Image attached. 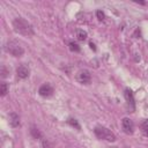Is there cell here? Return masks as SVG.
I'll list each match as a JSON object with an SVG mask.
<instances>
[{
	"instance_id": "obj_3",
	"label": "cell",
	"mask_w": 148,
	"mask_h": 148,
	"mask_svg": "<svg viewBox=\"0 0 148 148\" xmlns=\"http://www.w3.org/2000/svg\"><path fill=\"white\" fill-rule=\"evenodd\" d=\"M5 49H6V51H7L8 53H10V54L14 56V57H21V56L24 53V50H23V47L21 46V44L17 43V42H15V40H9V42L6 44Z\"/></svg>"
},
{
	"instance_id": "obj_12",
	"label": "cell",
	"mask_w": 148,
	"mask_h": 148,
	"mask_svg": "<svg viewBox=\"0 0 148 148\" xmlns=\"http://www.w3.org/2000/svg\"><path fill=\"white\" fill-rule=\"evenodd\" d=\"M67 123H68L69 125H72L73 127H75V128H77V130H80V125H79V123H77V120H76V119H73V118H69V119L67 120Z\"/></svg>"
},
{
	"instance_id": "obj_5",
	"label": "cell",
	"mask_w": 148,
	"mask_h": 148,
	"mask_svg": "<svg viewBox=\"0 0 148 148\" xmlns=\"http://www.w3.org/2000/svg\"><path fill=\"white\" fill-rule=\"evenodd\" d=\"M76 80L80 82V83H83V84H88L90 82V73L89 71L87 69H81L77 75H76Z\"/></svg>"
},
{
	"instance_id": "obj_2",
	"label": "cell",
	"mask_w": 148,
	"mask_h": 148,
	"mask_svg": "<svg viewBox=\"0 0 148 148\" xmlns=\"http://www.w3.org/2000/svg\"><path fill=\"white\" fill-rule=\"evenodd\" d=\"M95 135L98 138V139H103V140H106V141H116V135L106 127H103V126H96L95 130Z\"/></svg>"
},
{
	"instance_id": "obj_1",
	"label": "cell",
	"mask_w": 148,
	"mask_h": 148,
	"mask_svg": "<svg viewBox=\"0 0 148 148\" xmlns=\"http://www.w3.org/2000/svg\"><path fill=\"white\" fill-rule=\"evenodd\" d=\"M13 27L14 30L23 36H32L34 35V29L32 25L24 18L22 17H17L13 21Z\"/></svg>"
},
{
	"instance_id": "obj_10",
	"label": "cell",
	"mask_w": 148,
	"mask_h": 148,
	"mask_svg": "<svg viewBox=\"0 0 148 148\" xmlns=\"http://www.w3.org/2000/svg\"><path fill=\"white\" fill-rule=\"evenodd\" d=\"M141 132L143 133V135L148 136V119L142 121V124H141Z\"/></svg>"
},
{
	"instance_id": "obj_4",
	"label": "cell",
	"mask_w": 148,
	"mask_h": 148,
	"mask_svg": "<svg viewBox=\"0 0 148 148\" xmlns=\"http://www.w3.org/2000/svg\"><path fill=\"white\" fill-rule=\"evenodd\" d=\"M53 92H54L53 87H52L50 83H45V84L40 86V88H39V90H38V94H39L42 97H50V96L53 95Z\"/></svg>"
},
{
	"instance_id": "obj_15",
	"label": "cell",
	"mask_w": 148,
	"mask_h": 148,
	"mask_svg": "<svg viewBox=\"0 0 148 148\" xmlns=\"http://www.w3.org/2000/svg\"><path fill=\"white\" fill-rule=\"evenodd\" d=\"M69 49H71L72 51H74V52H79V51H80V46H79L76 43H74V42H71V43H69Z\"/></svg>"
},
{
	"instance_id": "obj_19",
	"label": "cell",
	"mask_w": 148,
	"mask_h": 148,
	"mask_svg": "<svg viewBox=\"0 0 148 148\" xmlns=\"http://www.w3.org/2000/svg\"><path fill=\"white\" fill-rule=\"evenodd\" d=\"M113 148H116V147H113Z\"/></svg>"
},
{
	"instance_id": "obj_6",
	"label": "cell",
	"mask_w": 148,
	"mask_h": 148,
	"mask_svg": "<svg viewBox=\"0 0 148 148\" xmlns=\"http://www.w3.org/2000/svg\"><path fill=\"white\" fill-rule=\"evenodd\" d=\"M121 125H123V130L126 134H132L134 131V124L130 118H123L121 120Z\"/></svg>"
},
{
	"instance_id": "obj_16",
	"label": "cell",
	"mask_w": 148,
	"mask_h": 148,
	"mask_svg": "<svg viewBox=\"0 0 148 148\" xmlns=\"http://www.w3.org/2000/svg\"><path fill=\"white\" fill-rule=\"evenodd\" d=\"M96 15H97V18H98L99 21H103L104 17H105V16H104V13H103L102 10H97V12H96Z\"/></svg>"
},
{
	"instance_id": "obj_14",
	"label": "cell",
	"mask_w": 148,
	"mask_h": 148,
	"mask_svg": "<svg viewBox=\"0 0 148 148\" xmlns=\"http://www.w3.org/2000/svg\"><path fill=\"white\" fill-rule=\"evenodd\" d=\"M8 92V84L6 82H1V96H5Z\"/></svg>"
},
{
	"instance_id": "obj_8",
	"label": "cell",
	"mask_w": 148,
	"mask_h": 148,
	"mask_svg": "<svg viewBox=\"0 0 148 148\" xmlns=\"http://www.w3.org/2000/svg\"><path fill=\"white\" fill-rule=\"evenodd\" d=\"M124 96H125V99L127 102L128 105H131L132 109H134V96H133V92L131 91V89H125V92H124Z\"/></svg>"
},
{
	"instance_id": "obj_11",
	"label": "cell",
	"mask_w": 148,
	"mask_h": 148,
	"mask_svg": "<svg viewBox=\"0 0 148 148\" xmlns=\"http://www.w3.org/2000/svg\"><path fill=\"white\" fill-rule=\"evenodd\" d=\"M76 37L79 40H84V39H87V32L83 30H79L76 34Z\"/></svg>"
},
{
	"instance_id": "obj_17",
	"label": "cell",
	"mask_w": 148,
	"mask_h": 148,
	"mask_svg": "<svg viewBox=\"0 0 148 148\" xmlns=\"http://www.w3.org/2000/svg\"><path fill=\"white\" fill-rule=\"evenodd\" d=\"M6 73H7V72H6V68H5V66H2V67H1V76H2V77H6V76H7Z\"/></svg>"
},
{
	"instance_id": "obj_9",
	"label": "cell",
	"mask_w": 148,
	"mask_h": 148,
	"mask_svg": "<svg viewBox=\"0 0 148 148\" xmlns=\"http://www.w3.org/2000/svg\"><path fill=\"white\" fill-rule=\"evenodd\" d=\"M8 121H9V125L12 127H17L20 125V117H18V114H16L15 112H12L9 114Z\"/></svg>"
},
{
	"instance_id": "obj_18",
	"label": "cell",
	"mask_w": 148,
	"mask_h": 148,
	"mask_svg": "<svg viewBox=\"0 0 148 148\" xmlns=\"http://www.w3.org/2000/svg\"><path fill=\"white\" fill-rule=\"evenodd\" d=\"M89 45H90V47H91V49H92V50H94V51H95V50H96V47H95V45H94V44H92V43H91V42H90V44H89Z\"/></svg>"
},
{
	"instance_id": "obj_13",
	"label": "cell",
	"mask_w": 148,
	"mask_h": 148,
	"mask_svg": "<svg viewBox=\"0 0 148 148\" xmlns=\"http://www.w3.org/2000/svg\"><path fill=\"white\" fill-rule=\"evenodd\" d=\"M31 134H32V136H34L35 139H40V138H42L40 132H39L37 128H35V127L31 128Z\"/></svg>"
},
{
	"instance_id": "obj_7",
	"label": "cell",
	"mask_w": 148,
	"mask_h": 148,
	"mask_svg": "<svg viewBox=\"0 0 148 148\" xmlns=\"http://www.w3.org/2000/svg\"><path fill=\"white\" fill-rule=\"evenodd\" d=\"M16 73H17V76H18V77H21V79H25V77H28L29 74H30V68H29L27 65L23 64V65H21V66L17 67Z\"/></svg>"
}]
</instances>
